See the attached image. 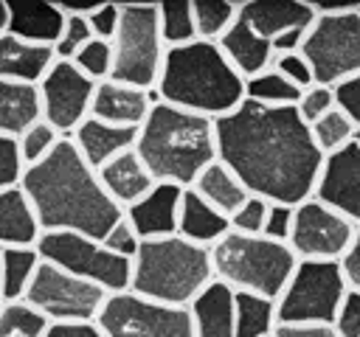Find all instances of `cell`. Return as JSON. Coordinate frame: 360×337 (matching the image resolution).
Here are the masks:
<instances>
[{"label":"cell","instance_id":"1","mask_svg":"<svg viewBox=\"0 0 360 337\" xmlns=\"http://www.w3.org/2000/svg\"><path fill=\"white\" fill-rule=\"evenodd\" d=\"M217 160L236 174L248 194L298 205L312 197L323 154L295 107H264L242 98L214 121Z\"/></svg>","mask_w":360,"mask_h":337},{"label":"cell","instance_id":"2","mask_svg":"<svg viewBox=\"0 0 360 337\" xmlns=\"http://www.w3.org/2000/svg\"><path fill=\"white\" fill-rule=\"evenodd\" d=\"M20 188L37 216L39 233H82L101 239L124 216L68 138H62L45 160L22 171Z\"/></svg>","mask_w":360,"mask_h":337},{"label":"cell","instance_id":"3","mask_svg":"<svg viewBox=\"0 0 360 337\" xmlns=\"http://www.w3.org/2000/svg\"><path fill=\"white\" fill-rule=\"evenodd\" d=\"M155 93L158 101L169 107L217 121L239 107L245 81L228 65L217 42L194 39L180 48H166Z\"/></svg>","mask_w":360,"mask_h":337},{"label":"cell","instance_id":"4","mask_svg":"<svg viewBox=\"0 0 360 337\" xmlns=\"http://www.w3.org/2000/svg\"><path fill=\"white\" fill-rule=\"evenodd\" d=\"M132 152L155 183L191 188L202 168L217 160L214 121L158 101L138 126Z\"/></svg>","mask_w":360,"mask_h":337},{"label":"cell","instance_id":"5","mask_svg":"<svg viewBox=\"0 0 360 337\" xmlns=\"http://www.w3.org/2000/svg\"><path fill=\"white\" fill-rule=\"evenodd\" d=\"M214 284L208 247L191 244L183 236L143 239L129 264V292L166 306H188L205 286Z\"/></svg>","mask_w":360,"mask_h":337},{"label":"cell","instance_id":"6","mask_svg":"<svg viewBox=\"0 0 360 337\" xmlns=\"http://www.w3.org/2000/svg\"><path fill=\"white\" fill-rule=\"evenodd\" d=\"M214 281L231 292H250L276 300L287 286L298 258L284 242L228 230L208 247Z\"/></svg>","mask_w":360,"mask_h":337},{"label":"cell","instance_id":"7","mask_svg":"<svg viewBox=\"0 0 360 337\" xmlns=\"http://www.w3.org/2000/svg\"><path fill=\"white\" fill-rule=\"evenodd\" d=\"M301 56L312 70V81L335 87L360 73V3L343 11H315L304 31Z\"/></svg>","mask_w":360,"mask_h":337},{"label":"cell","instance_id":"8","mask_svg":"<svg viewBox=\"0 0 360 337\" xmlns=\"http://www.w3.org/2000/svg\"><path fill=\"white\" fill-rule=\"evenodd\" d=\"M110 48H112V67H110L112 81L138 90H155L160 62L166 53V45L158 31L155 3H121V17L110 39Z\"/></svg>","mask_w":360,"mask_h":337},{"label":"cell","instance_id":"9","mask_svg":"<svg viewBox=\"0 0 360 337\" xmlns=\"http://www.w3.org/2000/svg\"><path fill=\"white\" fill-rule=\"evenodd\" d=\"M349 292L338 261L298 258L287 286L276 298L278 323H323L332 326L335 312Z\"/></svg>","mask_w":360,"mask_h":337},{"label":"cell","instance_id":"10","mask_svg":"<svg viewBox=\"0 0 360 337\" xmlns=\"http://www.w3.org/2000/svg\"><path fill=\"white\" fill-rule=\"evenodd\" d=\"M101 337H191L188 306H166L129 289L110 292L93 320Z\"/></svg>","mask_w":360,"mask_h":337},{"label":"cell","instance_id":"11","mask_svg":"<svg viewBox=\"0 0 360 337\" xmlns=\"http://www.w3.org/2000/svg\"><path fill=\"white\" fill-rule=\"evenodd\" d=\"M34 247L42 261L96 284L104 292H121L129 286V261L112 256L98 239L82 233H39Z\"/></svg>","mask_w":360,"mask_h":337},{"label":"cell","instance_id":"12","mask_svg":"<svg viewBox=\"0 0 360 337\" xmlns=\"http://www.w3.org/2000/svg\"><path fill=\"white\" fill-rule=\"evenodd\" d=\"M110 292H104L101 286L82 281L48 261L39 258V267L25 289V303L31 309H37L51 326L53 323H93L104 298Z\"/></svg>","mask_w":360,"mask_h":337},{"label":"cell","instance_id":"13","mask_svg":"<svg viewBox=\"0 0 360 337\" xmlns=\"http://www.w3.org/2000/svg\"><path fill=\"white\" fill-rule=\"evenodd\" d=\"M357 225L346 216L332 211L329 205L307 197L292 208V227H290V250L295 258L307 261H340L354 239Z\"/></svg>","mask_w":360,"mask_h":337},{"label":"cell","instance_id":"14","mask_svg":"<svg viewBox=\"0 0 360 337\" xmlns=\"http://www.w3.org/2000/svg\"><path fill=\"white\" fill-rule=\"evenodd\" d=\"M93 87H96V81H90L84 73H79L73 62L56 59L37 84L42 121H48L59 135L68 138L90 115Z\"/></svg>","mask_w":360,"mask_h":337},{"label":"cell","instance_id":"15","mask_svg":"<svg viewBox=\"0 0 360 337\" xmlns=\"http://www.w3.org/2000/svg\"><path fill=\"white\" fill-rule=\"evenodd\" d=\"M312 197L352 225H360V143H349L323 157Z\"/></svg>","mask_w":360,"mask_h":337},{"label":"cell","instance_id":"16","mask_svg":"<svg viewBox=\"0 0 360 337\" xmlns=\"http://www.w3.org/2000/svg\"><path fill=\"white\" fill-rule=\"evenodd\" d=\"M152 104H158L155 90H138L112 79L96 81L93 98H90V118H98L112 126H129L138 129L143 118L149 115Z\"/></svg>","mask_w":360,"mask_h":337},{"label":"cell","instance_id":"17","mask_svg":"<svg viewBox=\"0 0 360 337\" xmlns=\"http://www.w3.org/2000/svg\"><path fill=\"white\" fill-rule=\"evenodd\" d=\"M183 188L172 183H155L138 202L124 211V219L132 225L138 239H163L177 233V208Z\"/></svg>","mask_w":360,"mask_h":337},{"label":"cell","instance_id":"18","mask_svg":"<svg viewBox=\"0 0 360 337\" xmlns=\"http://www.w3.org/2000/svg\"><path fill=\"white\" fill-rule=\"evenodd\" d=\"M239 20L259 37L276 39L284 31H307L315 11L307 0H245L239 3Z\"/></svg>","mask_w":360,"mask_h":337},{"label":"cell","instance_id":"19","mask_svg":"<svg viewBox=\"0 0 360 337\" xmlns=\"http://www.w3.org/2000/svg\"><path fill=\"white\" fill-rule=\"evenodd\" d=\"M8 6V25L6 34L34 42V45H45L53 48V42L62 34L65 25V14L59 8V3L51 0H6Z\"/></svg>","mask_w":360,"mask_h":337},{"label":"cell","instance_id":"20","mask_svg":"<svg viewBox=\"0 0 360 337\" xmlns=\"http://www.w3.org/2000/svg\"><path fill=\"white\" fill-rule=\"evenodd\" d=\"M135 135H138V129L112 126V124H104V121L87 115V118L68 135V140L73 143V149L79 152V157L96 171V168H101L104 163H110L112 157H118L121 152L132 149V146H135Z\"/></svg>","mask_w":360,"mask_h":337},{"label":"cell","instance_id":"21","mask_svg":"<svg viewBox=\"0 0 360 337\" xmlns=\"http://www.w3.org/2000/svg\"><path fill=\"white\" fill-rule=\"evenodd\" d=\"M96 177L104 188V194L121 208L127 211L132 202H138L152 185V174L146 171V166L138 160V154L132 149L121 152L118 157H112L110 163H104L101 168H96Z\"/></svg>","mask_w":360,"mask_h":337},{"label":"cell","instance_id":"22","mask_svg":"<svg viewBox=\"0 0 360 337\" xmlns=\"http://www.w3.org/2000/svg\"><path fill=\"white\" fill-rule=\"evenodd\" d=\"M217 45H219L222 56L228 59V65L242 76V81L250 79V76H256V73H262V70H267L270 62H273L270 39L259 37V34H256L250 25H245L239 17H236V22L217 39Z\"/></svg>","mask_w":360,"mask_h":337},{"label":"cell","instance_id":"23","mask_svg":"<svg viewBox=\"0 0 360 337\" xmlns=\"http://www.w3.org/2000/svg\"><path fill=\"white\" fill-rule=\"evenodd\" d=\"M53 62H56L53 48L34 45L11 34H0V79L20 84H39V79L48 73Z\"/></svg>","mask_w":360,"mask_h":337},{"label":"cell","instance_id":"24","mask_svg":"<svg viewBox=\"0 0 360 337\" xmlns=\"http://www.w3.org/2000/svg\"><path fill=\"white\" fill-rule=\"evenodd\" d=\"M231 230L228 216L211 208L197 191L183 188L180 208H177V236H183L191 244L211 247Z\"/></svg>","mask_w":360,"mask_h":337},{"label":"cell","instance_id":"25","mask_svg":"<svg viewBox=\"0 0 360 337\" xmlns=\"http://www.w3.org/2000/svg\"><path fill=\"white\" fill-rule=\"evenodd\" d=\"M191 337H236L233 331V292L214 281L191 303Z\"/></svg>","mask_w":360,"mask_h":337},{"label":"cell","instance_id":"26","mask_svg":"<svg viewBox=\"0 0 360 337\" xmlns=\"http://www.w3.org/2000/svg\"><path fill=\"white\" fill-rule=\"evenodd\" d=\"M42 118L37 84L0 79V135L17 140L31 124Z\"/></svg>","mask_w":360,"mask_h":337},{"label":"cell","instance_id":"27","mask_svg":"<svg viewBox=\"0 0 360 337\" xmlns=\"http://www.w3.org/2000/svg\"><path fill=\"white\" fill-rule=\"evenodd\" d=\"M39 239L37 216L20 185L0 191V250L3 247H34Z\"/></svg>","mask_w":360,"mask_h":337},{"label":"cell","instance_id":"28","mask_svg":"<svg viewBox=\"0 0 360 337\" xmlns=\"http://www.w3.org/2000/svg\"><path fill=\"white\" fill-rule=\"evenodd\" d=\"M191 191H197L211 208H217L225 216H231L248 197V191L236 180V174L231 168H225L219 160H214L208 168H202V174L194 180Z\"/></svg>","mask_w":360,"mask_h":337},{"label":"cell","instance_id":"29","mask_svg":"<svg viewBox=\"0 0 360 337\" xmlns=\"http://www.w3.org/2000/svg\"><path fill=\"white\" fill-rule=\"evenodd\" d=\"M39 267L37 247H3L0 250V298L22 300L25 289Z\"/></svg>","mask_w":360,"mask_h":337},{"label":"cell","instance_id":"30","mask_svg":"<svg viewBox=\"0 0 360 337\" xmlns=\"http://www.w3.org/2000/svg\"><path fill=\"white\" fill-rule=\"evenodd\" d=\"M276 320V300L250 295V292H233V331L236 337H273Z\"/></svg>","mask_w":360,"mask_h":337},{"label":"cell","instance_id":"31","mask_svg":"<svg viewBox=\"0 0 360 337\" xmlns=\"http://www.w3.org/2000/svg\"><path fill=\"white\" fill-rule=\"evenodd\" d=\"M158 8V31L166 48H180L197 39L194 17H191V0H160Z\"/></svg>","mask_w":360,"mask_h":337},{"label":"cell","instance_id":"32","mask_svg":"<svg viewBox=\"0 0 360 337\" xmlns=\"http://www.w3.org/2000/svg\"><path fill=\"white\" fill-rule=\"evenodd\" d=\"M191 17L197 39L217 42L239 17V3L233 0H191Z\"/></svg>","mask_w":360,"mask_h":337},{"label":"cell","instance_id":"33","mask_svg":"<svg viewBox=\"0 0 360 337\" xmlns=\"http://www.w3.org/2000/svg\"><path fill=\"white\" fill-rule=\"evenodd\" d=\"M245 98L264 104V107H295L301 98V90L292 87L284 76H278L273 67L245 79Z\"/></svg>","mask_w":360,"mask_h":337},{"label":"cell","instance_id":"34","mask_svg":"<svg viewBox=\"0 0 360 337\" xmlns=\"http://www.w3.org/2000/svg\"><path fill=\"white\" fill-rule=\"evenodd\" d=\"M48 320L25 300L0 303V337H45Z\"/></svg>","mask_w":360,"mask_h":337},{"label":"cell","instance_id":"35","mask_svg":"<svg viewBox=\"0 0 360 337\" xmlns=\"http://www.w3.org/2000/svg\"><path fill=\"white\" fill-rule=\"evenodd\" d=\"M354 132H357V126L338 107H332L323 118L309 124V135H312V140H315V146L321 149L323 157L338 152V149H343V146H349L354 140Z\"/></svg>","mask_w":360,"mask_h":337},{"label":"cell","instance_id":"36","mask_svg":"<svg viewBox=\"0 0 360 337\" xmlns=\"http://www.w3.org/2000/svg\"><path fill=\"white\" fill-rule=\"evenodd\" d=\"M65 135H59L48 121H37V124H31L20 138H17V152H20V160H22V166L28 168V166H34V163H39V160H45L53 149H56V143L62 140Z\"/></svg>","mask_w":360,"mask_h":337},{"label":"cell","instance_id":"37","mask_svg":"<svg viewBox=\"0 0 360 337\" xmlns=\"http://www.w3.org/2000/svg\"><path fill=\"white\" fill-rule=\"evenodd\" d=\"M70 62H73L76 70L84 73L90 81H104V79H110V67H112V48H110L107 39L93 37V39H87V42L79 48V53H76Z\"/></svg>","mask_w":360,"mask_h":337},{"label":"cell","instance_id":"38","mask_svg":"<svg viewBox=\"0 0 360 337\" xmlns=\"http://www.w3.org/2000/svg\"><path fill=\"white\" fill-rule=\"evenodd\" d=\"M267 208H270L267 199H262V197H256V194H248L245 202L228 216L231 230H236V233H248V236H262Z\"/></svg>","mask_w":360,"mask_h":337},{"label":"cell","instance_id":"39","mask_svg":"<svg viewBox=\"0 0 360 337\" xmlns=\"http://www.w3.org/2000/svg\"><path fill=\"white\" fill-rule=\"evenodd\" d=\"M87 39H93L90 28H87V20H84V17H76V14H65L62 34H59V39L53 42V56L70 62Z\"/></svg>","mask_w":360,"mask_h":337},{"label":"cell","instance_id":"40","mask_svg":"<svg viewBox=\"0 0 360 337\" xmlns=\"http://www.w3.org/2000/svg\"><path fill=\"white\" fill-rule=\"evenodd\" d=\"M332 107H335V93H332V87L312 84V87L301 90V98H298V104H295V112H298V118L309 126V124H315L318 118H323Z\"/></svg>","mask_w":360,"mask_h":337},{"label":"cell","instance_id":"41","mask_svg":"<svg viewBox=\"0 0 360 337\" xmlns=\"http://www.w3.org/2000/svg\"><path fill=\"white\" fill-rule=\"evenodd\" d=\"M112 256H118V258H127L129 264H132V258H135V253H138V247H141V239H138V233L132 230V225L121 216L101 239H98Z\"/></svg>","mask_w":360,"mask_h":337},{"label":"cell","instance_id":"42","mask_svg":"<svg viewBox=\"0 0 360 337\" xmlns=\"http://www.w3.org/2000/svg\"><path fill=\"white\" fill-rule=\"evenodd\" d=\"M270 67H273L278 76H284V79H287L292 87H298V90H307V87L315 84V81H312V70H309V65H307V59H304L301 53H273Z\"/></svg>","mask_w":360,"mask_h":337},{"label":"cell","instance_id":"43","mask_svg":"<svg viewBox=\"0 0 360 337\" xmlns=\"http://www.w3.org/2000/svg\"><path fill=\"white\" fill-rule=\"evenodd\" d=\"M332 329L338 337H360V292L349 289L335 312Z\"/></svg>","mask_w":360,"mask_h":337},{"label":"cell","instance_id":"44","mask_svg":"<svg viewBox=\"0 0 360 337\" xmlns=\"http://www.w3.org/2000/svg\"><path fill=\"white\" fill-rule=\"evenodd\" d=\"M118 17H121V3L107 0V3H96V8L84 20H87V28H90L93 37L110 42L112 34H115V28H118Z\"/></svg>","mask_w":360,"mask_h":337},{"label":"cell","instance_id":"45","mask_svg":"<svg viewBox=\"0 0 360 337\" xmlns=\"http://www.w3.org/2000/svg\"><path fill=\"white\" fill-rule=\"evenodd\" d=\"M22 171H25V166L20 160V152H17V140L0 135V191L20 185Z\"/></svg>","mask_w":360,"mask_h":337},{"label":"cell","instance_id":"46","mask_svg":"<svg viewBox=\"0 0 360 337\" xmlns=\"http://www.w3.org/2000/svg\"><path fill=\"white\" fill-rule=\"evenodd\" d=\"M332 93H335V107L360 129V73L335 84Z\"/></svg>","mask_w":360,"mask_h":337},{"label":"cell","instance_id":"47","mask_svg":"<svg viewBox=\"0 0 360 337\" xmlns=\"http://www.w3.org/2000/svg\"><path fill=\"white\" fill-rule=\"evenodd\" d=\"M292 208H295V205H278V202H270L267 216H264L262 236L287 244V239H290V227H292Z\"/></svg>","mask_w":360,"mask_h":337},{"label":"cell","instance_id":"48","mask_svg":"<svg viewBox=\"0 0 360 337\" xmlns=\"http://www.w3.org/2000/svg\"><path fill=\"white\" fill-rule=\"evenodd\" d=\"M338 264H340V272H343L346 286L360 292V225H357V230H354V239H352L349 250L343 253V258H340Z\"/></svg>","mask_w":360,"mask_h":337},{"label":"cell","instance_id":"49","mask_svg":"<svg viewBox=\"0 0 360 337\" xmlns=\"http://www.w3.org/2000/svg\"><path fill=\"white\" fill-rule=\"evenodd\" d=\"M273 337H338L332 326L323 323H278Z\"/></svg>","mask_w":360,"mask_h":337},{"label":"cell","instance_id":"50","mask_svg":"<svg viewBox=\"0 0 360 337\" xmlns=\"http://www.w3.org/2000/svg\"><path fill=\"white\" fill-rule=\"evenodd\" d=\"M45 337H101V331L93 323H53L48 326Z\"/></svg>","mask_w":360,"mask_h":337},{"label":"cell","instance_id":"51","mask_svg":"<svg viewBox=\"0 0 360 337\" xmlns=\"http://www.w3.org/2000/svg\"><path fill=\"white\" fill-rule=\"evenodd\" d=\"M6 25H8V6L6 0H0V34H6Z\"/></svg>","mask_w":360,"mask_h":337},{"label":"cell","instance_id":"52","mask_svg":"<svg viewBox=\"0 0 360 337\" xmlns=\"http://www.w3.org/2000/svg\"><path fill=\"white\" fill-rule=\"evenodd\" d=\"M354 143H360V129H357V132H354Z\"/></svg>","mask_w":360,"mask_h":337},{"label":"cell","instance_id":"53","mask_svg":"<svg viewBox=\"0 0 360 337\" xmlns=\"http://www.w3.org/2000/svg\"><path fill=\"white\" fill-rule=\"evenodd\" d=\"M0 303H3V298H0Z\"/></svg>","mask_w":360,"mask_h":337}]
</instances>
